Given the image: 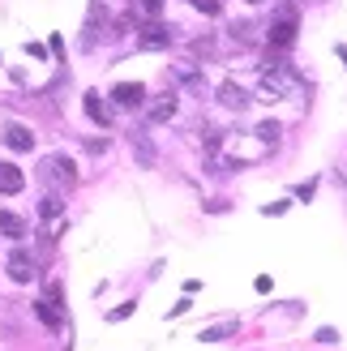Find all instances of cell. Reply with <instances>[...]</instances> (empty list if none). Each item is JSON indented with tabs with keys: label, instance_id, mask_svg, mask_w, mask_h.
Here are the masks:
<instances>
[{
	"label": "cell",
	"instance_id": "cell-8",
	"mask_svg": "<svg viewBox=\"0 0 347 351\" xmlns=\"http://www.w3.org/2000/svg\"><path fill=\"white\" fill-rule=\"evenodd\" d=\"M5 146L26 154V150H34V133H30L26 125H9V129H5Z\"/></svg>",
	"mask_w": 347,
	"mask_h": 351
},
{
	"label": "cell",
	"instance_id": "cell-16",
	"mask_svg": "<svg viewBox=\"0 0 347 351\" xmlns=\"http://www.w3.org/2000/svg\"><path fill=\"white\" fill-rule=\"evenodd\" d=\"M39 215H43V219H51V215H60V202H56V197H43V206H39Z\"/></svg>",
	"mask_w": 347,
	"mask_h": 351
},
{
	"label": "cell",
	"instance_id": "cell-15",
	"mask_svg": "<svg viewBox=\"0 0 347 351\" xmlns=\"http://www.w3.org/2000/svg\"><path fill=\"white\" fill-rule=\"evenodd\" d=\"M189 5H193L198 13H206V17H219V9H223L219 0H189Z\"/></svg>",
	"mask_w": 347,
	"mask_h": 351
},
{
	"label": "cell",
	"instance_id": "cell-18",
	"mask_svg": "<svg viewBox=\"0 0 347 351\" xmlns=\"http://www.w3.org/2000/svg\"><path fill=\"white\" fill-rule=\"evenodd\" d=\"M339 56H343V64H347V47H339Z\"/></svg>",
	"mask_w": 347,
	"mask_h": 351
},
{
	"label": "cell",
	"instance_id": "cell-1",
	"mask_svg": "<svg viewBox=\"0 0 347 351\" xmlns=\"http://www.w3.org/2000/svg\"><path fill=\"white\" fill-rule=\"evenodd\" d=\"M300 90V77H296V69L283 64V60H274L262 69V99L266 103H279V99H291Z\"/></svg>",
	"mask_w": 347,
	"mask_h": 351
},
{
	"label": "cell",
	"instance_id": "cell-14",
	"mask_svg": "<svg viewBox=\"0 0 347 351\" xmlns=\"http://www.w3.org/2000/svg\"><path fill=\"white\" fill-rule=\"evenodd\" d=\"M253 133H257V142H262L266 150H270V146H279V125H274V120H266V125H257Z\"/></svg>",
	"mask_w": 347,
	"mask_h": 351
},
{
	"label": "cell",
	"instance_id": "cell-4",
	"mask_svg": "<svg viewBox=\"0 0 347 351\" xmlns=\"http://www.w3.org/2000/svg\"><path fill=\"white\" fill-rule=\"evenodd\" d=\"M9 278H13V283H30V278H34V257L26 249L9 253Z\"/></svg>",
	"mask_w": 347,
	"mask_h": 351
},
{
	"label": "cell",
	"instance_id": "cell-17",
	"mask_svg": "<svg viewBox=\"0 0 347 351\" xmlns=\"http://www.w3.org/2000/svg\"><path fill=\"white\" fill-rule=\"evenodd\" d=\"M159 5H163V0H142V9H146V13H159Z\"/></svg>",
	"mask_w": 347,
	"mask_h": 351
},
{
	"label": "cell",
	"instance_id": "cell-13",
	"mask_svg": "<svg viewBox=\"0 0 347 351\" xmlns=\"http://www.w3.org/2000/svg\"><path fill=\"white\" fill-rule=\"evenodd\" d=\"M86 116H91V120H95L99 129H108V125H112V116H108V108H103V99H99L95 90L86 95Z\"/></svg>",
	"mask_w": 347,
	"mask_h": 351
},
{
	"label": "cell",
	"instance_id": "cell-5",
	"mask_svg": "<svg viewBox=\"0 0 347 351\" xmlns=\"http://www.w3.org/2000/svg\"><path fill=\"white\" fill-rule=\"evenodd\" d=\"M112 99H116V108H142V99H146V90H142V86H137V82H120L116 86V90H112Z\"/></svg>",
	"mask_w": 347,
	"mask_h": 351
},
{
	"label": "cell",
	"instance_id": "cell-12",
	"mask_svg": "<svg viewBox=\"0 0 347 351\" xmlns=\"http://www.w3.org/2000/svg\"><path fill=\"white\" fill-rule=\"evenodd\" d=\"M171 116H176V95H159L150 103V120H154V125H159V120H171Z\"/></svg>",
	"mask_w": 347,
	"mask_h": 351
},
{
	"label": "cell",
	"instance_id": "cell-9",
	"mask_svg": "<svg viewBox=\"0 0 347 351\" xmlns=\"http://www.w3.org/2000/svg\"><path fill=\"white\" fill-rule=\"evenodd\" d=\"M137 43L142 47H167L171 43V34H167V26H159V22H150V26H142V34H137Z\"/></svg>",
	"mask_w": 347,
	"mask_h": 351
},
{
	"label": "cell",
	"instance_id": "cell-6",
	"mask_svg": "<svg viewBox=\"0 0 347 351\" xmlns=\"http://www.w3.org/2000/svg\"><path fill=\"white\" fill-rule=\"evenodd\" d=\"M43 167H47V176H51V180H60V184H77V167L69 163L64 154H56V159H47Z\"/></svg>",
	"mask_w": 347,
	"mask_h": 351
},
{
	"label": "cell",
	"instance_id": "cell-10",
	"mask_svg": "<svg viewBox=\"0 0 347 351\" xmlns=\"http://www.w3.org/2000/svg\"><path fill=\"white\" fill-rule=\"evenodd\" d=\"M22 184H26L22 167H13V163H0V193H22Z\"/></svg>",
	"mask_w": 347,
	"mask_h": 351
},
{
	"label": "cell",
	"instance_id": "cell-11",
	"mask_svg": "<svg viewBox=\"0 0 347 351\" xmlns=\"http://www.w3.org/2000/svg\"><path fill=\"white\" fill-rule=\"evenodd\" d=\"M0 232H5L9 240H22L26 236V219L13 215V210H0Z\"/></svg>",
	"mask_w": 347,
	"mask_h": 351
},
{
	"label": "cell",
	"instance_id": "cell-2",
	"mask_svg": "<svg viewBox=\"0 0 347 351\" xmlns=\"http://www.w3.org/2000/svg\"><path fill=\"white\" fill-rule=\"evenodd\" d=\"M266 43H270L274 51H283V47L296 43V9H283L279 17H274L270 30H266Z\"/></svg>",
	"mask_w": 347,
	"mask_h": 351
},
{
	"label": "cell",
	"instance_id": "cell-19",
	"mask_svg": "<svg viewBox=\"0 0 347 351\" xmlns=\"http://www.w3.org/2000/svg\"><path fill=\"white\" fill-rule=\"evenodd\" d=\"M249 5H262V0H249Z\"/></svg>",
	"mask_w": 347,
	"mask_h": 351
},
{
	"label": "cell",
	"instance_id": "cell-3",
	"mask_svg": "<svg viewBox=\"0 0 347 351\" xmlns=\"http://www.w3.org/2000/svg\"><path fill=\"white\" fill-rule=\"evenodd\" d=\"M56 304H60V287H51V291H47V300L34 304V313H39V322H43L47 330H60V326H64V313H60Z\"/></svg>",
	"mask_w": 347,
	"mask_h": 351
},
{
	"label": "cell",
	"instance_id": "cell-7",
	"mask_svg": "<svg viewBox=\"0 0 347 351\" xmlns=\"http://www.w3.org/2000/svg\"><path fill=\"white\" fill-rule=\"evenodd\" d=\"M219 103H223V108H232V112H245V108H249V95L240 90L236 82H223V86H219Z\"/></svg>",
	"mask_w": 347,
	"mask_h": 351
}]
</instances>
